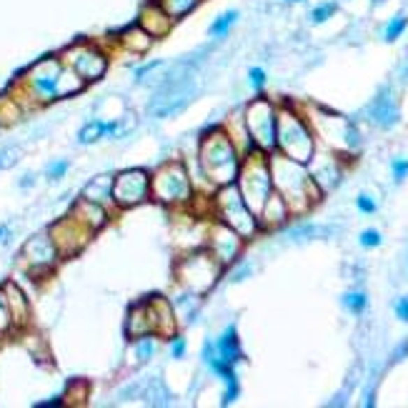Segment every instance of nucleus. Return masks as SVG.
Here are the masks:
<instances>
[{"instance_id": "nucleus-1", "label": "nucleus", "mask_w": 408, "mask_h": 408, "mask_svg": "<svg viewBox=\"0 0 408 408\" xmlns=\"http://www.w3.org/2000/svg\"><path fill=\"white\" fill-rule=\"evenodd\" d=\"M268 163L270 178H273V191L289 203L291 216H303V213H308L313 205L319 203L321 191L313 183L306 163L286 158L278 150L268 153Z\"/></svg>"}, {"instance_id": "nucleus-2", "label": "nucleus", "mask_w": 408, "mask_h": 408, "mask_svg": "<svg viewBox=\"0 0 408 408\" xmlns=\"http://www.w3.org/2000/svg\"><path fill=\"white\" fill-rule=\"evenodd\" d=\"M196 163H198V168L205 173V178L218 188V186L235 183L243 156H240V150L235 148V143L231 140L228 133L223 131V126H218L213 131L203 133V138L198 143Z\"/></svg>"}, {"instance_id": "nucleus-3", "label": "nucleus", "mask_w": 408, "mask_h": 408, "mask_svg": "<svg viewBox=\"0 0 408 408\" xmlns=\"http://www.w3.org/2000/svg\"><path fill=\"white\" fill-rule=\"evenodd\" d=\"M276 150L298 163H308L316 156V133H313L311 123L291 105L278 108Z\"/></svg>"}, {"instance_id": "nucleus-4", "label": "nucleus", "mask_w": 408, "mask_h": 408, "mask_svg": "<svg viewBox=\"0 0 408 408\" xmlns=\"http://www.w3.org/2000/svg\"><path fill=\"white\" fill-rule=\"evenodd\" d=\"M150 198L168 208H183L196 198L191 173L183 161H166L150 173Z\"/></svg>"}, {"instance_id": "nucleus-5", "label": "nucleus", "mask_w": 408, "mask_h": 408, "mask_svg": "<svg viewBox=\"0 0 408 408\" xmlns=\"http://www.w3.org/2000/svg\"><path fill=\"white\" fill-rule=\"evenodd\" d=\"M210 208H213V216H216L218 221L231 226L243 240H251L253 235L261 231L258 216L248 208V203L243 201V196H240L235 183L218 186L216 193L210 196Z\"/></svg>"}, {"instance_id": "nucleus-6", "label": "nucleus", "mask_w": 408, "mask_h": 408, "mask_svg": "<svg viewBox=\"0 0 408 408\" xmlns=\"http://www.w3.org/2000/svg\"><path fill=\"white\" fill-rule=\"evenodd\" d=\"M235 186H238L240 196H243V201L248 203V208L258 216V210L263 208V203L268 201L270 193H273L268 153L253 150V153L243 156L238 178H235Z\"/></svg>"}, {"instance_id": "nucleus-7", "label": "nucleus", "mask_w": 408, "mask_h": 408, "mask_svg": "<svg viewBox=\"0 0 408 408\" xmlns=\"http://www.w3.org/2000/svg\"><path fill=\"white\" fill-rule=\"evenodd\" d=\"M223 265L218 263V258L205 248V251H193L188 253L186 258H180L175 265V278L186 289V293L193 296H205L216 281L221 278Z\"/></svg>"}, {"instance_id": "nucleus-8", "label": "nucleus", "mask_w": 408, "mask_h": 408, "mask_svg": "<svg viewBox=\"0 0 408 408\" xmlns=\"http://www.w3.org/2000/svg\"><path fill=\"white\" fill-rule=\"evenodd\" d=\"M63 71V60L60 58H43L36 66L25 73V78L20 80V90L28 105H48V103L58 101V78ZM15 98V96H13ZM15 98V101H23Z\"/></svg>"}, {"instance_id": "nucleus-9", "label": "nucleus", "mask_w": 408, "mask_h": 408, "mask_svg": "<svg viewBox=\"0 0 408 408\" xmlns=\"http://www.w3.org/2000/svg\"><path fill=\"white\" fill-rule=\"evenodd\" d=\"M243 123L251 136L253 145L261 153L276 150V133H278V105L268 98H253L243 110Z\"/></svg>"}, {"instance_id": "nucleus-10", "label": "nucleus", "mask_w": 408, "mask_h": 408, "mask_svg": "<svg viewBox=\"0 0 408 408\" xmlns=\"http://www.w3.org/2000/svg\"><path fill=\"white\" fill-rule=\"evenodd\" d=\"M311 128L316 136L323 138V143L328 148H333L338 156H354L356 150L360 148V133L358 128L351 123L349 118H343L338 113L330 110H319L316 118H311Z\"/></svg>"}, {"instance_id": "nucleus-11", "label": "nucleus", "mask_w": 408, "mask_h": 408, "mask_svg": "<svg viewBox=\"0 0 408 408\" xmlns=\"http://www.w3.org/2000/svg\"><path fill=\"white\" fill-rule=\"evenodd\" d=\"M150 201V170L126 168L113 175L115 208H136Z\"/></svg>"}, {"instance_id": "nucleus-12", "label": "nucleus", "mask_w": 408, "mask_h": 408, "mask_svg": "<svg viewBox=\"0 0 408 408\" xmlns=\"http://www.w3.org/2000/svg\"><path fill=\"white\" fill-rule=\"evenodd\" d=\"M60 60L66 66H71L88 85L101 80L105 75V71H108V55L103 53L98 45H93V43H75V45H71L66 53L60 55Z\"/></svg>"}, {"instance_id": "nucleus-13", "label": "nucleus", "mask_w": 408, "mask_h": 408, "mask_svg": "<svg viewBox=\"0 0 408 408\" xmlns=\"http://www.w3.org/2000/svg\"><path fill=\"white\" fill-rule=\"evenodd\" d=\"M20 261H23L25 270H28L30 276H45L50 270L58 265L60 253L55 248L53 238H50L48 231H43V233H36L33 238H28L20 248Z\"/></svg>"}, {"instance_id": "nucleus-14", "label": "nucleus", "mask_w": 408, "mask_h": 408, "mask_svg": "<svg viewBox=\"0 0 408 408\" xmlns=\"http://www.w3.org/2000/svg\"><path fill=\"white\" fill-rule=\"evenodd\" d=\"M48 233H50V238H53L55 248H58L60 258H73V256H78V253L88 246V240L93 238V233H90L85 226H80L71 213H68L66 218L55 221L48 228Z\"/></svg>"}, {"instance_id": "nucleus-15", "label": "nucleus", "mask_w": 408, "mask_h": 408, "mask_svg": "<svg viewBox=\"0 0 408 408\" xmlns=\"http://www.w3.org/2000/svg\"><path fill=\"white\" fill-rule=\"evenodd\" d=\"M243 243H246V240L240 238L231 226H226V223H221L218 218H213V226L208 228V243H205V248L216 256L218 263H221L223 268L238 261L240 251H243Z\"/></svg>"}, {"instance_id": "nucleus-16", "label": "nucleus", "mask_w": 408, "mask_h": 408, "mask_svg": "<svg viewBox=\"0 0 408 408\" xmlns=\"http://www.w3.org/2000/svg\"><path fill=\"white\" fill-rule=\"evenodd\" d=\"M306 166H308V173H311L313 183H316V188L321 191V196L333 191L343 178L341 158H336V156H313Z\"/></svg>"}, {"instance_id": "nucleus-17", "label": "nucleus", "mask_w": 408, "mask_h": 408, "mask_svg": "<svg viewBox=\"0 0 408 408\" xmlns=\"http://www.w3.org/2000/svg\"><path fill=\"white\" fill-rule=\"evenodd\" d=\"M145 306H148L150 326H153V333H158L161 338H170L175 333V308L168 298L163 296H153V298H145Z\"/></svg>"}, {"instance_id": "nucleus-18", "label": "nucleus", "mask_w": 408, "mask_h": 408, "mask_svg": "<svg viewBox=\"0 0 408 408\" xmlns=\"http://www.w3.org/2000/svg\"><path fill=\"white\" fill-rule=\"evenodd\" d=\"M368 115H371V123H376L384 131L393 128L401 120V108H398V101L391 93V88H381V93L373 98L371 108H368Z\"/></svg>"}, {"instance_id": "nucleus-19", "label": "nucleus", "mask_w": 408, "mask_h": 408, "mask_svg": "<svg viewBox=\"0 0 408 408\" xmlns=\"http://www.w3.org/2000/svg\"><path fill=\"white\" fill-rule=\"evenodd\" d=\"M173 23L175 20L170 18L168 13L163 10L161 6H158L156 0H150V3H145L143 8H140L138 13V25L148 33L153 41H158V38H166L173 30Z\"/></svg>"}, {"instance_id": "nucleus-20", "label": "nucleus", "mask_w": 408, "mask_h": 408, "mask_svg": "<svg viewBox=\"0 0 408 408\" xmlns=\"http://www.w3.org/2000/svg\"><path fill=\"white\" fill-rule=\"evenodd\" d=\"M71 216L75 218L80 226H85L90 233H98V231H103L105 226H108L110 208H105V205H101V203H93V201L78 198L75 203H73Z\"/></svg>"}, {"instance_id": "nucleus-21", "label": "nucleus", "mask_w": 408, "mask_h": 408, "mask_svg": "<svg viewBox=\"0 0 408 408\" xmlns=\"http://www.w3.org/2000/svg\"><path fill=\"white\" fill-rule=\"evenodd\" d=\"M3 291H6V303H8V308H10L15 330L28 328L30 316H33V313H30V300H28V296H25V291L13 281L3 283Z\"/></svg>"}, {"instance_id": "nucleus-22", "label": "nucleus", "mask_w": 408, "mask_h": 408, "mask_svg": "<svg viewBox=\"0 0 408 408\" xmlns=\"http://www.w3.org/2000/svg\"><path fill=\"white\" fill-rule=\"evenodd\" d=\"M291 216V208L289 203L278 196L276 191L270 193L268 201L263 203V208L258 210V223H261V231H270V228H281L283 223L289 221Z\"/></svg>"}, {"instance_id": "nucleus-23", "label": "nucleus", "mask_w": 408, "mask_h": 408, "mask_svg": "<svg viewBox=\"0 0 408 408\" xmlns=\"http://www.w3.org/2000/svg\"><path fill=\"white\" fill-rule=\"evenodd\" d=\"M213 346H216V354L221 356V360L226 366L235 368L243 360V349H240V338L235 326H228V328L223 330L221 336L213 341Z\"/></svg>"}, {"instance_id": "nucleus-24", "label": "nucleus", "mask_w": 408, "mask_h": 408, "mask_svg": "<svg viewBox=\"0 0 408 408\" xmlns=\"http://www.w3.org/2000/svg\"><path fill=\"white\" fill-rule=\"evenodd\" d=\"M80 198L101 203L105 208H115L113 203V175H96L93 180H88L80 191Z\"/></svg>"}, {"instance_id": "nucleus-25", "label": "nucleus", "mask_w": 408, "mask_h": 408, "mask_svg": "<svg viewBox=\"0 0 408 408\" xmlns=\"http://www.w3.org/2000/svg\"><path fill=\"white\" fill-rule=\"evenodd\" d=\"M118 43L128 50V53L143 55V53H148V48L153 45V38H150L148 33H145V30L140 28L138 23H136V25H128L126 30H120V33H118Z\"/></svg>"}, {"instance_id": "nucleus-26", "label": "nucleus", "mask_w": 408, "mask_h": 408, "mask_svg": "<svg viewBox=\"0 0 408 408\" xmlns=\"http://www.w3.org/2000/svg\"><path fill=\"white\" fill-rule=\"evenodd\" d=\"M126 333L128 338H138L143 333H153V326H150V316H148V306H145V300L136 303L128 313V323H126Z\"/></svg>"}, {"instance_id": "nucleus-27", "label": "nucleus", "mask_w": 408, "mask_h": 408, "mask_svg": "<svg viewBox=\"0 0 408 408\" xmlns=\"http://www.w3.org/2000/svg\"><path fill=\"white\" fill-rule=\"evenodd\" d=\"M85 80L80 78L78 73L73 71L71 66L63 63V71H60V78H58V101L60 98H71V96H78L85 90Z\"/></svg>"}, {"instance_id": "nucleus-28", "label": "nucleus", "mask_w": 408, "mask_h": 408, "mask_svg": "<svg viewBox=\"0 0 408 408\" xmlns=\"http://www.w3.org/2000/svg\"><path fill=\"white\" fill-rule=\"evenodd\" d=\"M158 333H143V336L133 338V354H136V360L138 363H148L153 356L161 349V341H158Z\"/></svg>"}, {"instance_id": "nucleus-29", "label": "nucleus", "mask_w": 408, "mask_h": 408, "mask_svg": "<svg viewBox=\"0 0 408 408\" xmlns=\"http://www.w3.org/2000/svg\"><path fill=\"white\" fill-rule=\"evenodd\" d=\"M105 138V120H101V118H93V120H88L83 128L78 131V143L80 145H93V143H98V140H103Z\"/></svg>"}, {"instance_id": "nucleus-30", "label": "nucleus", "mask_w": 408, "mask_h": 408, "mask_svg": "<svg viewBox=\"0 0 408 408\" xmlns=\"http://www.w3.org/2000/svg\"><path fill=\"white\" fill-rule=\"evenodd\" d=\"M156 3L163 8V10L168 13L173 20L186 18L188 13L196 10V8L201 6V0H156Z\"/></svg>"}, {"instance_id": "nucleus-31", "label": "nucleus", "mask_w": 408, "mask_h": 408, "mask_svg": "<svg viewBox=\"0 0 408 408\" xmlns=\"http://www.w3.org/2000/svg\"><path fill=\"white\" fill-rule=\"evenodd\" d=\"M235 20H238V10H226V13H221L213 23H210V28H208V33H210V38H223V36H228V30L235 25Z\"/></svg>"}, {"instance_id": "nucleus-32", "label": "nucleus", "mask_w": 408, "mask_h": 408, "mask_svg": "<svg viewBox=\"0 0 408 408\" xmlns=\"http://www.w3.org/2000/svg\"><path fill=\"white\" fill-rule=\"evenodd\" d=\"M23 115V105H20L15 98H0V123L3 126H10Z\"/></svg>"}, {"instance_id": "nucleus-33", "label": "nucleus", "mask_w": 408, "mask_h": 408, "mask_svg": "<svg viewBox=\"0 0 408 408\" xmlns=\"http://www.w3.org/2000/svg\"><path fill=\"white\" fill-rule=\"evenodd\" d=\"M341 303L346 306V311H351L354 316H360L368 308V296L363 291H349V293H343Z\"/></svg>"}, {"instance_id": "nucleus-34", "label": "nucleus", "mask_w": 408, "mask_h": 408, "mask_svg": "<svg viewBox=\"0 0 408 408\" xmlns=\"http://www.w3.org/2000/svg\"><path fill=\"white\" fill-rule=\"evenodd\" d=\"M223 398H221V403L223 406H231V403H235L238 401V396H240V381H238V373L235 371H231L228 376H223Z\"/></svg>"}, {"instance_id": "nucleus-35", "label": "nucleus", "mask_w": 408, "mask_h": 408, "mask_svg": "<svg viewBox=\"0 0 408 408\" xmlns=\"http://www.w3.org/2000/svg\"><path fill=\"white\" fill-rule=\"evenodd\" d=\"M408 28V18L406 15H396L393 20H388V25L384 28V41L386 43H393L403 36V30Z\"/></svg>"}, {"instance_id": "nucleus-36", "label": "nucleus", "mask_w": 408, "mask_h": 408, "mask_svg": "<svg viewBox=\"0 0 408 408\" xmlns=\"http://www.w3.org/2000/svg\"><path fill=\"white\" fill-rule=\"evenodd\" d=\"M13 330H15V326H13L10 308H8V303H6V291L0 286V338L13 333Z\"/></svg>"}, {"instance_id": "nucleus-37", "label": "nucleus", "mask_w": 408, "mask_h": 408, "mask_svg": "<svg viewBox=\"0 0 408 408\" xmlns=\"http://www.w3.org/2000/svg\"><path fill=\"white\" fill-rule=\"evenodd\" d=\"M338 13V6L336 3H321V6H316L311 10V23L313 25H321L326 23V20H330L333 15Z\"/></svg>"}, {"instance_id": "nucleus-38", "label": "nucleus", "mask_w": 408, "mask_h": 408, "mask_svg": "<svg viewBox=\"0 0 408 408\" xmlns=\"http://www.w3.org/2000/svg\"><path fill=\"white\" fill-rule=\"evenodd\" d=\"M68 170H71V161H68V158H58V161L48 163V168H45V178H48L50 183H55V180L66 178Z\"/></svg>"}, {"instance_id": "nucleus-39", "label": "nucleus", "mask_w": 408, "mask_h": 408, "mask_svg": "<svg viewBox=\"0 0 408 408\" xmlns=\"http://www.w3.org/2000/svg\"><path fill=\"white\" fill-rule=\"evenodd\" d=\"M20 156H23V150H20L18 145H8V148H3L0 150V170L13 168V166L20 161Z\"/></svg>"}, {"instance_id": "nucleus-40", "label": "nucleus", "mask_w": 408, "mask_h": 408, "mask_svg": "<svg viewBox=\"0 0 408 408\" xmlns=\"http://www.w3.org/2000/svg\"><path fill=\"white\" fill-rule=\"evenodd\" d=\"M168 351L170 356H173L175 360L186 358V351H188V341L183 336H178V333H173V336L168 338Z\"/></svg>"}, {"instance_id": "nucleus-41", "label": "nucleus", "mask_w": 408, "mask_h": 408, "mask_svg": "<svg viewBox=\"0 0 408 408\" xmlns=\"http://www.w3.org/2000/svg\"><path fill=\"white\" fill-rule=\"evenodd\" d=\"M358 243L363 248H379L381 243H384V235H381V231H376V228H366L358 235Z\"/></svg>"}, {"instance_id": "nucleus-42", "label": "nucleus", "mask_w": 408, "mask_h": 408, "mask_svg": "<svg viewBox=\"0 0 408 408\" xmlns=\"http://www.w3.org/2000/svg\"><path fill=\"white\" fill-rule=\"evenodd\" d=\"M356 205H358L360 213H366V216H373L376 210H379V203H376V198L373 196H368V193H360L358 198H356Z\"/></svg>"}, {"instance_id": "nucleus-43", "label": "nucleus", "mask_w": 408, "mask_h": 408, "mask_svg": "<svg viewBox=\"0 0 408 408\" xmlns=\"http://www.w3.org/2000/svg\"><path fill=\"white\" fill-rule=\"evenodd\" d=\"M391 170H393V180L403 183L408 178V158H393L391 161Z\"/></svg>"}, {"instance_id": "nucleus-44", "label": "nucleus", "mask_w": 408, "mask_h": 408, "mask_svg": "<svg viewBox=\"0 0 408 408\" xmlns=\"http://www.w3.org/2000/svg\"><path fill=\"white\" fill-rule=\"evenodd\" d=\"M248 80H251V88L256 90V93H261V90L265 88V71L263 68H251V71H248Z\"/></svg>"}, {"instance_id": "nucleus-45", "label": "nucleus", "mask_w": 408, "mask_h": 408, "mask_svg": "<svg viewBox=\"0 0 408 408\" xmlns=\"http://www.w3.org/2000/svg\"><path fill=\"white\" fill-rule=\"evenodd\" d=\"M393 308H396V316H398V319H401L403 323H408V296L398 298L396 306H393Z\"/></svg>"}, {"instance_id": "nucleus-46", "label": "nucleus", "mask_w": 408, "mask_h": 408, "mask_svg": "<svg viewBox=\"0 0 408 408\" xmlns=\"http://www.w3.org/2000/svg\"><path fill=\"white\" fill-rule=\"evenodd\" d=\"M13 238V223H0V246H8Z\"/></svg>"}, {"instance_id": "nucleus-47", "label": "nucleus", "mask_w": 408, "mask_h": 408, "mask_svg": "<svg viewBox=\"0 0 408 408\" xmlns=\"http://www.w3.org/2000/svg\"><path fill=\"white\" fill-rule=\"evenodd\" d=\"M18 186H20V188H30V186H36V175H33V173H25L23 178L18 180Z\"/></svg>"}, {"instance_id": "nucleus-48", "label": "nucleus", "mask_w": 408, "mask_h": 408, "mask_svg": "<svg viewBox=\"0 0 408 408\" xmlns=\"http://www.w3.org/2000/svg\"><path fill=\"white\" fill-rule=\"evenodd\" d=\"M3 128H6V126H3V123H0V133H3Z\"/></svg>"}, {"instance_id": "nucleus-49", "label": "nucleus", "mask_w": 408, "mask_h": 408, "mask_svg": "<svg viewBox=\"0 0 408 408\" xmlns=\"http://www.w3.org/2000/svg\"><path fill=\"white\" fill-rule=\"evenodd\" d=\"M289 3H298V0H289Z\"/></svg>"}, {"instance_id": "nucleus-50", "label": "nucleus", "mask_w": 408, "mask_h": 408, "mask_svg": "<svg viewBox=\"0 0 408 408\" xmlns=\"http://www.w3.org/2000/svg\"><path fill=\"white\" fill-rule=\"evenodd\" d=\"M406 78H408V71H406Z\"/></svg>"}]
</instances>
